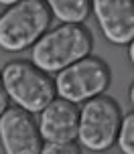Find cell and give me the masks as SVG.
<instances>
[{
	"instance_id": "cell-1",
	"label": "cell",
	"mask_w": 134,
	"mask_h": 154,
	"mask_svg": "<svg viewBox=\"0 0 134 154\" xmlns=\"http://www.w3.org/2000/svg\"><path fill=\"white\" fill-rule=\"evenodd\" d=\"M94 35L83 24L61 23L55 29H49L43 37L33 45L31 61L39 69L51 73L67 69L69 65L81 61L92 55Z\"/></svg>"
},
{
	"instance_id": "cell-2",
	"label": "cell",
	"mask_w": 134,
	"mask_h": 154,
	"mask_svg": "<svg viewBox=\"0 0 134 154\" xmlns=\"http://www.w3.org/2000/svg\"><path fill=\"white\" fill-rule=\"evenodd\" d=\"M53 12L45 0H18L0 12V49L20 53L49 31Z\"/></svg>"
},
{
	"instance_id": "cell-3",
	"label": "cell",
	"mask_w": 134,
	"mask_h": 154,
	"mask_svg": "<svg viewBox=\"0 0 134 154\" xmlns=\"http://www.w3.org/2000/svg\"><path fill=\"white\" fill-rule=\"evenodd\" d=\"M2 79L10 101L29 114H41L57 97L55 79L26 59H12L4 63Z\"/></svg>"
},
{
	"instance_id": "cell-4",
	"label": "cell",
	"mask_w": 134,
	"mask_h": 154,
	"mask_svg": "<svg viewBox=\"0 0 134 154\" xmlns=\"http://www.w3.org/2000/svg\"><path fill=\"white\" fill-rule=\"evenodd\" d=\"M122 109L110 95H98L81 103L79 108V134L77 142L89 152H106L118 142L122 126Z\"/></svg>"
},
{
	"instance_id": "cell-5",
	"label": "cell",
	"mask_w": 134,
	"mask_h": 154,
	"mask_svg": "<svg viewBox=\"0 0 134 154\" xmlns=\"http://www.w3.org/2000/svg\"><path fill=\"white\" fill-rule=\"evenodd\" d=\"M112 83L110 65L89 55L81 61L69 65L67 69L59 71L55 75V89L57 97L71 101V103H86L98 95H104Z\"/></svg>"
},
{
	"instance_id": "cell-6",
	"label": "cell",
	"mask_w": 134,
	"mask_h": 154,
	"mask_svg": "<svg viewBox=\"0 0 134 154\" xmlns=\"http://www.w3.org/2000/svg\"><path fill=\"white\" fill-rule=\"evenodd\" d=\"M45 140L33 114L18 106L0 116V148L4 154H41Z\"/></svg>"
},
{
	"instance_id": "cell-7",
	"label": "cell",
	"mask_w": 134,
	"mask_h": 154,
	"mask_svg": "<svg viewBox=\"0 0 134 154\" xmlns=\"http://www.w3.org/2000/svg\"><path fill=\"white\" fill-rule=\"evenodd\" d=\"M92 12L108 43L128 47L134 41V0H92Z\"/></svg>"
},
{
	"instance_id": "cell-8",
	"label": "cell",
	"mask_w": 134,
	"mask_h": 154,
	"mask_svg": "<svg viewBox=\"0 0 134 154\" xmlns=\"http://www.w3.org/2000/svg\"><path fill=\"white\" fill-rule=\"evenodd\" d=\"M39 130L45 142H75L79 134L77 103L55 97L39 114Z\"/></svg>"
},
{
	"instance_id": "cell-9",
	"label": "cell",
	"mask_w": 134,
	"mask_h": 154,
	"mask_svg": "<svg viewBox=\"0 0 134 154\" xmlns=\"http://www.w3.org/2000/svg\"><path fill=\"white\" fill-rule=\"evenodd\" d=\"M59 23L83 24L92 12V0H45Z\"/></svg>"
},
{
	"instance_id": "cell-10",
	"label": "cell",
	"mask_w": 134,
	"mask_h": 154,
	"mask_svg": "<svg viewBox=\"0 0 134 154\" xmlns=\"http://www.w3.org/2000/svg\"><path fill=\"white\" fill-rule=\"evenodd\" d=\"M116 146L120 148L122 154H134V109L124 114V118H122Z\"/></svg>"
},
{
	"instance_id": "cell-11",
	"label": "cell",
	"mask_w": 134,
	"mask_h": 154,
	"mask_svg": "<svg viewBox=\"0 0 134 154\" xmlns=\"http://www.w3.org/2000/svg\"><path fill=\"white\" fill-rule=\"evenodd\" d=\"M41 154H81V146L75 142H45Z\"/></svg>"
},
{
	"instance_id": "cell-12",
	"label": "cell",
	"mask_w": 134,
	"mask_h": 154,
	"mask_svg": "<svg viewBox=\"0 0 134 154\" xmlns=\"http://www.w3.org/2000/svg\"><path fill=\"white\" fill-rule=\"evenodd\" d=\"M10 97H8V91H6V85H4V79H2V71H0V116L4 114L10 106Z\"/></svg>"
},
{
	"instance_id": "cell-13",
	"label": "cell",
	"mask_w": 134,
	"mask_h": 154,
	"mask_svg": "<svg viewBox=\"0 0 134 154\" xmlns=\"http://www.w3.org/2000/svg\"><path fill=\"white\" fill-rule=\"evenodd\" d=\"M128 61L132 63V67H134V41L128 45Z\"/></svg>"
},
{
	"instance_id": "cell-14",
	"label": "cell",
	"mask_w": 134,
	"mask_h": 154,
	"mask_svg": "<svg viewBox=\"0 0 134 154\" xmlns=\"http://www.w3.org/2000/svg\"><path fill=\"white\" fill-rule=\"evenodd\" d=\"M128 97H130V103H132V108H134V81L130 85V89H128Z\"/></svg>"
},
{
	"instance_id": "cell-15",
	"label": "cell",
	"mask_w": 134,
	"mask_h": 154,
	"mask_svg": "<svg viewBox=\"0 0 134 154\" xmlns=\"http://www.w3.org/2000/svg\"><path fill=\"white\" fill-rule=\"evenodd\" d=\"M14 2H18V0H0L2 6H10V4H14Z\"/></svg>"
}]
</instances>
